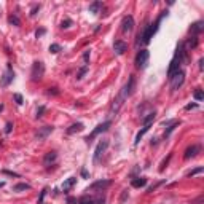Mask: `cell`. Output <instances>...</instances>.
<instances>
[{
    "label": "cell",
    "mask_w": 204,
    "mask_h": 204,
    "mask_svg": "<svg viewBox=\"0 0 204 204\" xmlns=\"http://www.w3.org/2000/svg\"><path fill=\"white\" fill-rule=\"evenodd\" d=\"M53 131H54V128H53V126H43V128H39V131L35 133V139H37V141H45V139L48 137Z\"/></svg>",
    "instance_id": "7"
},
{
    "label": "cell",
    "mask_w": 204,
    "mask_h": 204,
    "mask_svg": "<svg viewBox=\"0 0 204 204\" xmlns=\"http://www.w3.org/2000/svg\"><path fill=\"white\" fill-rule=\"evenodd\" d=\"M133 29H134V18L133 16H124L123 21H121V31L129 34Z\"/></svg>",
    "instance_id": "8"
},
{
    "label": "cell",
    "mask_w": 204,
    "mask_h": 204,
    "mask_svg": "<svg viewBox=\"0 0 204 204\" xmlns=\"http://www.w3.org/2000/svg\"><path fill=\"white\" fill-rule=\"evenodd\" d=\"M13 97H14V100H16L18 105H22V96H21V94H14Z\"/></svg>",
    "instance_id": "31"
},
{
    "label": "cell",
    "mask_w": 204,
    "mask_h": 204,
    "mask_svg": "<svg viewBox=\"0 0 204 204\" xmlns=\"http://www.w3.org/2000/svg\"><path fill=\"white\" fill-rule=\"evenodd\" d=\"M202 171H204L202 168H196V169H193V171H190V172H188L187 175H188V177H193V175H196V174H201Z\"/></svg>",
    "instance_id": "28"
},
{
    "label": "cell",
    "mask_w": 204,
    "mask_h": 204,
    "mask_svg": "<svg viewBox=\"0 0 204 204\" xmlns=\"http://www.w3.org/2000/svg\"><path fill=\"white\" fill-rule=\"evenodd\" d=\"M75 182H77V179H75V177H70V179H67L66 182L62 183V191H64V193H69V190L73 187V185H75Z\"/></svg>",
    "instance_id": "17"
},
{
    "label": "cell",
    "mask_w": 204,
    "mask_h": 204,
    "mask_svg": "<svg viewBox=\"0 0 204 204\" xmlns=\"http://www.w3.org/2000/svg\"><path fill=\"white\" fill-rule=\"evenodd\" d=\"M85 129V126H83V123H73L69 129H67V134H75V133H80Z\"/></svg>",
    "instance_id": "18"
},
{
    "label": "cell",
    "mask_w": 204,
    "mask_h": 204,
    "mask_svg": "<svg viewBox=\"0 0 204 204\" xmlns=\"http://www.w3.org/2000/svg\"><path fill=\"white\" fill-rule=\"evenodd\" d=\"M171 156H172V155H169V156H168V158H166V160H164V161L161 163V168H160V171H164V166H166V164H168V161L171 160Z\"/></svg>",
    "instance_id": "34"
},
{
    "label": "cell",
    "mask_w": 204,
    "mask_h": 204,
    "mask_svg": "<svg viewBox=\"0 0 204 204\" xmlns=\"http://www.w3.org/2000/svg\"><path fill=\"white\" fill-rule=\"evenodd\" d=\"M202 31H204V22H202V21H196V22H193V24H191V27H190V32H191L194 37H198Z\"/></svg>",
    "instance_id": "14"
},
{
    "label": "cell",
    "mask_w": 204,
    "mask_h": 204,
    "mask_svg": "<svg viewBox=\"0 0 204 204\" xmlns=\"http://www.w3.org/2000/svg\"><path fill=\"white\" fill-rule=\"evenodd\" d=\"M11 128H13V124L11 123H6V128H5V133L8 134V133H11Z\"/></svg>",
    "instance_id": "36"
},
{
    "label": "cell",
    "mask_w": 204,
    "mask_h": 204,
    "mask_svg": "<svg viewBox=\"0 0 204 204\" xmlns=\"http://www.w3.org/2000/svg\"><path fill=\"white\" fill-rule=\"evenodd\" d=\"M183 46H187L185 50H194V48L198 46V37H194V35L190 37V39L183 43Z\"/></svg>",
    "instance_id": "15"
},
{
    "label": "cell",
    "mask_w": 204,
    "mask_h": 204,
    "mask_svg": "<svg viewBox=\"0 0 204 204\" xmlns=\"http://www.w3.org/2000/svg\"><path fill=\"white\" fill-rule=\"evenodd\" d=\"M70 26H72V21L70 19H66V21H62V26L61 27H62V29H67V27H70Z\"/></svg>",
    "instance_id": "32"
},
{
    "label": "cell",
    "mask_w": 204,
    "mask_h": 204,
    "mask_svg": "<svg viewBox=\"0 0 204 204\" xmlns=\"http://www.w3.org/2000/svg\"><path fill=\"white\" fill-rule=\"evenodd\" d=\"M100 8H102V2H92V3L89 5V11H91V13H97Z\"/></svg>",
    "instance_id": "22"
},
{
    "label": "cell",
    "mask_w": 204,
    "mask_h": 204,
    "mask_svg": "<svg viewBox=\"0 0 204 204\" xmlns=\"http://www.w3.org/2000/svg\"><path fill=\"white\" fill-rule=\"evenodd\" d=\"M14 191H22V190H31V185L29 183H18L13 187Z\"/></svg>",
    "instance_id": "23"
},
{
    "label": "cell",
    "mask_w": 204,
    "mask_h": 204,
    "mask_svg": "<svg viewBox=\"0 0 204 204\" xmlns=\"http://www.w3.org/2000/svg\"><path fill=\"white\" fill-rule=\"evenodd\" d=\"M83 59H85V62H88V59H89V51H86V53H85V56H83Z\"/></svg>",
    "instance_id": "40"
},
{
    "label": "cell",
    "mask_w": 204,
    "mask_h": 204,
    "mask_svg": "<svg viewBox=\"0 0 204 204\" xmlns=\"http://www.w3.org/2000/svg\"><path fill=\"white\" fill-rule=\"evenodd\" d=\"M150 126H152V124H147V126H144V128L141 129V131L137 133V136H136V141H134V145H137L139 142H141V139L144 137V134L148 131V129H150Z\"/></svg>",
    "instance_id": "19"
},
{
    "label": "cell",
    "mask_w": 204,
    "mask_h": 204,
    "mask_svg": "<svg viewBox=\"0 0 204 204\" xmlns=\"http://www.w3.org/2000/svg\"><path fill=\"white\" fill-rule=\"evenodd\" d=\"M2 110H3V105H0V112H2Z\"/></svg>",
    "instance_id": "44"
},
{
    "label": "cell",
    "mask_w": 204,
    "mask_h": 204,
    "mask_svg": "<svg viewBox=\"0 0 204 204\" xmlns=\"http://www.w3.org/2000/svg\"><path fill=\"white\" fill-rule=\"evenodd\" d=\"M148 58H150L148 50H141L137 53V56H136V67L137 69H145L147 62H148Z\"/></svg>",
    "instance_id": "5"
},
{
    "label": "cell",
    "mask_w": 204,
    "mask_h": 204,
    "mask_svg": "<svg viewBox=\"0 0 204 204\" xmlns=\"http://www.w3.org/2000/svg\"><path fill=\"white\" fill-rule=\"evenodd\" d=\"M61 50H62V48H61V45H58V43L50 45V53H53V54H58Z\"/></svg>",
    "instance_id": "24"
},
{
    "label": "cell",
    "mask_w": 204,
    "mask_h": 204,
    "mask_svg": "<svg viewBox=\"0 0 204 204\" xmlns=\"http://www.w3.org/2000/svg\"><path fill=\"white\" fill-rule=\"evenodd\" d=\"M45 194H46V188H45V190L42 191V194H40V199H39V202H40V204H43V198H45Z\"/></svg>",
    "instance_id": "38"
},
{
    "label": "cell",
    "mask_w": 204,
    "mask_h": 204,
    "mask_svg": "<svg viewBox=\"0 0 204 204\" xmlns=\"http://www.w3.org/2000/svg\"><path fill=\"white\" fill-rule=\"evenodd\" d=\"M201 152V147L199 145H190L187 150H185V155H183V158L185 160H190V158H194L198 153Z\"/></svg>",
    "instance_id": "11"
},
{
    "label": "cell",
    "mask_w": 204,
    "mask_h": 204,
    "mask_svg": "<svg viewBox=\"0 0 204 204\" xmlns=\"http://www.w3.org/2000/svg\"><path fill=\"white\" fill-rule=\"evenodd\" d=\"M43 73H45V66H43V62L35 61V62L32 64V73H31L32 81H40V80L43 78Z\"/></svg>",
    "instance_id": "2"
},
{
    "label": "cell",
    "mask_w": 204,
    "mask_h": 204,
    "mask_svg": "<svg viewBox=\"0 0 204 204\" xmlns=\"http://www.w3.org/2000/svg\"><path fill=\"white\" fill-rule=\"evenodd\" d=\"M155 116H156V112L153 110V112H150L144 120H142V123H144V126H147V124H152L153 123V120H155Z\"/></svg>",
    "instance_id": "20"
},
{
    "label": "cell",
    "mask_w": 204,
    "mask_h": 204,
    "mask_svg": "<svg viewBox=\"0 0 204 204\" xmlns=\"http://www.w3.org/2000/svg\"><path fill=\"white\" fill-rule=\"evenodd\" d=\"M43 204H48V202H43Z\"/></svg>",
    "instance_id": "45"
},
{
    "label": "cell",
    "mask_w": 204,
    "mask_h": 204,
    "mask_svg": "<svg viewBox=\"0 0 204 204\" xmlns=\"http://www.w3.org/2000/svg\"><path fill=\"white\" fill-rule=\"evenodd\" d=\"M110 126H112V121H110V120H107V121H104V123H100V124H97L94 129H92V133L86 137V142H91L92 141V139H94V137H97L100 133H105L107 131V129L110 128Z\"/></svg>",
    "instance_id": "4"
},
{
    "label": "cell",
    "mask_w": 204,
    "mask_h": 204,
    "mask_svg": "<svg viewBox=\"0 0 204 204\" xmlns=\"http://www.w3.org/2000/svg\"><path fill=\"white\" fill-rule=\"evenodd\" d=\"M202 62H204V59H199V70H202V67H204Z\"/></svg>",
    "instance_id": "42"
},
{
    "label": "cell",
    "mask_w": 204,
    "mask_h": 204,
    "mask_svg": "<svg viewBox=\"0 0 204 204\" xmlns=\"http://www.w3.org/2000/svg\"><path fill=\"white\" fill-rule=\"evenodd\" d=\"M81 177H85V179H89V174L86 169H81Z\"/></svg>",
    "instance_id": "37"
},
{
    "label": "cell",
    "mask_w": 204,
    "mask_h": 204,
    "mask_svg": "<svg viewBox=\"0 0 204 204\" xmlns=\"http://www.w3.org/2000/svg\"><path fill=\"white\" fill-rule=\"evenodd\" d=\"M126 50H128V45L123 40H115V43H113V51H115L116 56H123Z\"/></svg>",
    "instance_id": "10"
},
{
    "label": "cell",
    "mask_w": 204,
    "mask_h": 204,
    "mask_svg": "<svg viewBox=\"0 0 204 204\" xmlns=\"http://www.w3.org/2000/svg\"><path fill=\"white\" fill-rule=\"evenodd\" d=\"M2 187H5V182H0V188H2Z\"/></svg>",
    "instance_id": "43"
},
{
    "label": "cell",
    "mask_w": 204,
    "mask_h": 204,
    "mask_svg": "<svg viewBox=\"0 0 204 204\" xmlns=\"http://www.w3.org/2000/svg\"><path fill=\"white\" fill-rule=\"evenodd\" d=\"M128 198H129V191H128V190H123V193H121V196H120V202H121V204H123V202H124V201H126Z\"/></svg>",
    "instance_id": "27"
},
{
    "label": "cell",
    "mask_w": 204,
    "mask_h": 204,
    "mask_svg": "<svg viewBox=\"0 0 204 204\" xmlns=\"http://www.w3.org/2000/svg\"><path fill=\"white\" fill-rule=\"evenodd\" d=\"M48 94H59V91H58V88H50V91H48Z\"/></svg>",
    "instance_id": "35"
},
{
    "label": "cell",
    "mask_w": 204,
    "mask_h": 204,
    "mask_svg": "<svg viewBox=\"0 0 204 204\" xmlns=\"http://www.w3.org/2000/svg\"><path fill=\"white\" fill-rule=\"evenodd\" d=\"M43 113H45V107H43V105H40V107H39V110H37V115H35V116H37V118H42V116H43Z\"/></svg>",
    "instance_id": "30"
},
{
    "label": "cell",
    "mask_w": 204,
    "mask_h": 204,
    "mask_svg": "<svg viewBox=\"0 0 204 204\" xmlns=\"http://www.w3.org/2000/svg\"><path fill=\"white\" fill-rule=\"evenodd\" d=\"M110 185H112V180H97V182H94L92 185H89L88 191L89 190H104V188L110 187Z\"/></svg>",
    "instance_id": "12"
},
{
    "label": "cell",
    "mask_w": 204,
    "mask_h": 204,
    "mask_svg": "<svg viewBox=\"0 0 204 204\" xmlns=\"http://www.w3.org/2000/svg\"><path fill=\"white\" fill-rule=\"evenodd\" d=\"M13 78H14V72H13V69H11V66L8 64V69H6V72L3 73V78H2V86H8L10 83L13 81Z\"/></svg>",
    "instance_id": "9"
},
{
    "label": "cell",
    "mask_w": 204,
    "mask_h": 204,
    "mask_svg": "<svg viewBox=\"0 0 204 204\" xmlns=\"http://www.w3.org/2000/svg\"><path fill=\"white\" fill-rule=\"evenodd\" d=\"M134 85H136V78H134V75H131V77H129V80H128V83L121 88V91L118 92V96L113 99L112 105H110V115H112V116H115L120 112V108L123 107L124 100L134 92Z\"/></svg>",
    "instance_id": "1"
},
{
    "label": "cell",
    "mask_w": 204,
    "mask_h": 204,
    "mask_svg": "<svg viewBox=\"0 0 204 204\" xmlns=\"http://www.w3.org/2000/svg\"><path fill=\"white\" fill-rule=\"evenodd\" d=\"M131 185H133L134 188L145 187V185H147V179H145V177H136V179H133V180H131Z\"/></svg>",
    "instance_id": "16"
},
{
    "label": "cell",
    "mask_w": 204,
    "mask_h": 204,
    "mask_svg": "<svg viewBox=\"0 0 204 204\" xmlns=\"http://www.w3.org/2000/svg\"><path fill=\"white\" fill-rule=\"evenodd\" d=\"M39 10H40V5H35V6L32 8V10H31V16H35Z\"/></svg>",
    "instance_id": "33"
},
{
    "label": "cell",
    "mask_w": 204,
    "mask_h": 204,
    "mask_svg": "<svg viewBox=\"0 0 204 204\" xmlns=\"http://www.w3.org/2000/svg\"><path fill=\"white\" fill-rule=\"evenodd\" d=\"M80 204H96V201L92 198H81L80 199Z\"/></svg>",
    "instance_id": "29"
},
{
    "label": "cell",
    "mask_w": 204,
    "mask_h": 204,
    "mask_svg": "<svg viewBox=\"0 0 204 204\" xmlns=\"http://www.w3.org/2000/svg\"><path fill=\"white\" fill-rule=\"evenodd\" d=\"M194 99H196V100H202V99H204L202 89H196V91H194Z\"/></svg>",
    "instance_id": "26"
},
{
    "label": "cell",
    "mask_w": 204,
    "mask_h": 204,
    "mask_svg": "<svg viewBox=\"0 0 204 204\" xmlns=\"http://www.w3.org/2000/svg\"><path fill=\"white\" fill-rule=\"evenodd\" d=\"M107 147H108V141H107V139L100 141V142L97 144V147H96V150H94V156H92V161L97 163V161H99V158H100V156L104 155V152L107 150Z\"/></svg>",
    "instance_id": "6"
},
{
    "label": "cell",
    "mask_w": 204,
    "mask_h": 204,
    "mask_svg": "<svg viewBox=\"0 0 204 204\" xmlns=\"http://www.w3.org/2000/svg\"><path fill=\"white\" fill-rule=\"evenodd\" d=\"M56 160H58V153L56 152H48L43 156V164L45 166H51V164L56 163Z\"/></svg>",
    "instance_id": "13"
},
{
    "label": "cell",
    "mask_w": 204,
    "mask_h": 204,
    "mask_svg": "<svg viewBox=\"0 0 204 204\" xmlns=\"http://www.w3.org/2000/svg\"><path fill=\"white\" fill-rule=\"evenodd\" d=\"M43 34H45V31H43V29H40V31H37V32H35V35H37V37H40V35H43Z\"/></svg>",
    "instance_id": "41"
},
{
    "label": "cell",
    "mask_w": 204,
    "mask_h": 204,
    "mask_svg": "<svg viewBox=\"0 0 204 204\" xmlns=\"http://www.w3.org/2000/svg\"><path fill=\"white\" fill-rule=\"evenodd\" d=\"M171 81V89L172 91H177L182 85H183V81H185V72L183 70H177L172 75V78L169 80Z\"/></svg>",
    "instance_id": "3"
},
{
    "label": "cell",
    "mask_w": 204,
    "mask_h": 204,
    "mask_svg": "<svg viewBox=\"0 0 204 204\" xmlns=\"http://www.w3.org/2000/svg\"><path fill=\"white\" fill-rule=\"evenodd\" d=\"M196 107H198V104H188L185 107V110H191V108H196Z\"/></svg>",
    "instance_id": "39"
},
{
    "label": "cell",
    "mask_w": 204,
    "mask_h": 204,
    "mask_svg": "<svg viewBox=\"0 0 204 204\" xmlns=\"http://www.w3.org/2000/svg\"><path fill=\"white\" fill-rule=\"evenodd\" d=\"M8 21H10V24H13V26H19V24H21L19 18H18L16 14H11L10 18H8Z\"/></svg>",
    "instance_id": "25"
},
{
    "label": "cell",
    "mask_w": 204,
    "mask_h": 204,
    "mask_svg": "<svg viewBox=\"0 0 204 204\" xmlns=\"http://www.w3.org/2000/svg\"><path fill=\"white\" fill-rule=\"evenodd\" d=\"M179 124H180V121H177V120H175V121H174L172 124H169V126H168V129H166V133H164V139H166V137H169V136H171V133H172V131H174V129L177 128Z\"/></svg>",
    "instance_id": "21"
}]
</instances>
